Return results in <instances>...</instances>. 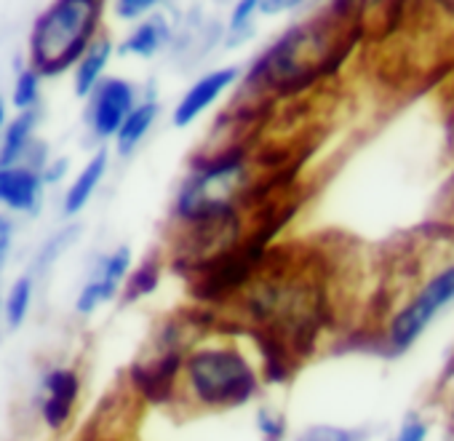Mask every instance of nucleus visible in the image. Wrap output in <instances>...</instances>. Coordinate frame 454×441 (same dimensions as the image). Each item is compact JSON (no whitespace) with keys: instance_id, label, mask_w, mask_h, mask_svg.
<instances>
[{"instance_id":"nucleus-1","label":"nucleus","mask_w":454,"mask_h":441,"mask_svg":"<svg viewBox=\"0 0 454 441\" xmlns=\"http://www.w3.org/2000/svg\"><path fill=\"white\" fill-rule=\"evenodd\" d=\"M340 4L316 20L286 30L252 67L247 89L257 99L297 97L313 83L334 75L364 35L361 14Z\"/></svg>"},{"instance_id":"nucleus-2","label":"nucleus","mask_w":454,"mask_h":441,"mask_svg":"<svg viewBox=\"0 0 454 441\" xmlns=\"http://www.w3.org/2000/svg\"><path fill=\"white\" fill-rule=\"evenodd\" d=\"M99 0H57L33 25L30 65L43 78L67 73L94 43L102 20Z\"/></svg>"},{"instance_id":"nucleus-3","label":"nucleus","mask_w":454,"mask_h":441,"mask_svg":"<svg viewBox=\"0 0 454 441\" xmlns=\"http://www.w3.org/2000/svg\"><path fill=\"white\" fill-rule=\"evenodd\" d=\"M187 380L192 396L206 406H241L257 393V372L233 348H203L187 361Z\"/></svg>"},{"instance_id":"nucleus-4","label":"nucleus","mask_w":454,"mask_h":441,"mask_svg":"<svg viewBox=\"0 0 454 441\" xmlns=\"http://www.w3.org/2000/svg\"><path fill=\"white\" fill-rule=\"evenodd\" d=\"M449 303H454V260H446L411 295V300L403 303L393 313V319L385 329V343L390 345V350L393 353L409 350L422 337L427 324L438 316V311Z\"/></svg>"},{"instance_id":"nucleus-5","label":"nucleus","mask_w":454,"mask_h":441,"mask_svg":"<svg viewBox=\"0 0 454 441\" xmlns=\"http://www.w3.org/2000/svg\"><path fill=\"white\" fill-rule=\"evenodd\" d=\"M179 366H182V350L163 345V350L153 361L131 364L129 377L142 398H147L153 404H166L174 396V382H176Z\"/></svg>"},{"instance_id":"nucleus-6","label":"nucleus","mask_w":454,"mask_h":441,"mask_svg":"<svg viewBox=\"0 0 454 441\" xmlns=\"http://www.w3.org/2000/svg\"><path fill=\"white\" fill-rule=\"evenodd\" d=\"M134 110V89L121 78H110L97 89L91 107V129L97 137H118L121 126Z\"/></svg>"},{"instance_id":"nucleus-7","label":"nucleus","mask_w":454,"mask_h":441,"mask_svg":"<svg viewBox=\"0 0 454 441\" xmlns=\"http://www.w3.org/2000/svg\"><path fill=\"white\" fill-rule=\"evenodd\" d=\"M129 268H131V249H129V247H118L110 257L102 260V268H99L97 279H91V281L81 289V295H78V300H75V308H78L83 316H89V313H94L99 305H105L107 300H113L115 292H118V287H121V281L126 279Z\"/></svg>"},{"instance_id":"nucleus-8","label":"nucleus","mask_w":454,"mask_h":441,"mask_svg":"<svg viewBox=\"0 0 454 441\" xmlns=\"http://www.w3.org/2000/svg\"><path fill=\"white\" fill-rule=\"evenodd\" d=\"M239 78V67H222V70H214L208 75H203L200 81H195L187 94L179 99L176 110H174V126L176 129H184L190 126L208 105L216 102V97L227 89V86H233Z\"/></svg>"},{"instance_id":"nucleus-9","label":"nucleus","mask_w":454,"mask_h":441,"mask_svg":"<svg viewBox=\"0 0 454 441\" xmlns=\"http://www.w3.org/2000/svg\"><path fill=\"white\" fill-rule=\"evenodd\" d=\"M43 193V177L30 166H0V203L33 214L38 211Z\"/></svg>"},{"instance_id":"nucleus-10","label":"nucleus","mask_w":454,"mask_h":441,"mask_svg":"<svg viewBox=\"0 0 454 441\" xmlns=\"http://www.w3.org/2000/svg\"><path fill=\"white\" fill-rule=\"evenodd\" d=\"M43 390H46L43 420L49 428L59 430L67 425V420L73 414V406H75V398L81 390V380L73 369H51L43 380Z\"/></svg>"},{"instance_id":"nucleus-11","label":"nucleus","mask_w":454,"mask_h":441,"mask_svg":"<svg viewBox=\"0 0 454 441\" xmlns=\"http://www.w3.org/2000/svg\"><path fill=\"white\" fill-rule=\"evenodd\" d=\"M105 171H107V150L102 147V150L81 169V174L75 177V182L67 187V195H65V214L73 217V214H78V211L89 203V198H91L94 190L99 187Z\"/></svg>"},{"instance_id":"nucleus-12","label":"nucleus","mask_w":454,"mask_h":441,"mask_svg":"<svg viewBox=\"0 0 454 441\" xmlns=\"http://www.w3.org/2000/svg\"><path fill=\"white\" fill-rule=\"evenodd\" d=\"M110 54H113L110 38H97L91 43V49L83 54V59L78 62V70H75V94L78 97H89L97 89L99 75L105 73V67L110 62Z\"/></svg>"},{"instance_id":"nucleus-13","label":"nucleus","mask_w":454,"mask_h":441,"mask_svg":"<svg viewBox=\"0 0 454 441\" xmlns=\"http://www.w3.org/2000/svg\"><path fill=\"white\" fill-rule=\"evenodd\" d=\"M35 113L27 110V113H20L9 126H6V134H4V145H0V166H20L17 161L25 155V150L30 147L33 142V131H35Z\"/></svg>"},{"instance_id":"nucleus-14","label":"nucleus","mask_w":454,"mask_h":441,"mask_svg":"<svg viewBox=\"0 0 454 441\" xmlns=\"http://www.w3.org/2000/svg\"><path fill=\"white\" fill-rule=\"evenodd\" d=\"M168 41V25L163 17H153L142 22L131 35L121 43V54H137V57H153L163 43Z\"/></svg>"},{"instance_id":"nucleus-15","label":"nucleus","mask_w":454,"mask_h":441,"mask_svg":"<svg viewBox=\"0 0 454 441\" xmlns=\"http://www.w3.org/2000/svg\"><path fill=\"white\" fill-rule=\"evenodd\" d=\"M155 115H158V105L155 102H145V105H139V107L131 110V115L126 118V123L121 126V131L115 137V147H118L121 155L134 153V147L142 142V137L153 126Z\"/></svg>"},{"instance_id":"nucleus-16","label":"nucleus","mask_w":454,"mask_h":441,"mask_svg":"<svg viewBox=\"0 0 454 441\" xmlns=\"http://www.w3.org/2000/svg\"><path fill=\"white\" fill-rule=\"evenodd\" d=\"M30 303H33V279L30 276H22L12 284L6 300H4V316H6V324L9 327H22V321L27 319V311H30Z\"/></svg>"},{"instance_id":"nucleus-17","label":"nucleus","mask_w":454,"mask_h":441,"mask_svg":"<svg viewBox=\"0 0 454 441\" xmlns=\"http://www.w3.org/2000/svg\"><path fill=\"white\" fill-rule=\"evenodd\" d=\"M158 279H160L158 260H155V257L145 260V263L131 273V279L126 281L123 303H134V300H139V297L153 295V292H155V287H158Z\"/></svg>"},{"instance_id":"nucleus-18","label":"nucleus","mask_w":454,"mask_h":441,"mask_svg":"<svg viewBox=\"0 0 454 441\" xmlns=\"http://www.w3.org/2000/svg\"><path fill=\"white\" fill-rule=\"evenodd\" d=\"M297 441H366V430L361 428H337V425H310Z\"/></svg>"},{"instance_id":"nucleus-19","label":"nucleus","mask_w":454,"mask_h":441,"mask_svg":"<svg viewBox=\"0 0 454 441\" xmlns=\"http://www.w3.org/2000/svg\"><path fill=\"white\" fill-rule=\"evenodd\" d=\"M38 91H41V75L30 67V70H22L17 83H14V107L20 113H27L33 110V105L38 102Z\"/></svg>"},{"instance_id":"nucleus-20","label":"nucleus","mask_w":454,"mask_h":441,"mask_svg":"<svg viewBox=\"0 0 454 441\" xmlns=\"http://www.w3.org/2000/svg\"><path fill=\"white\" fill-rule=\"evenodd\" d=\"M254 9H260V4H254V0H247V4L236 6L233 20H231V35H227V46H239V43H244L252 35Z\"/></svg>"},{"instance_id":"nucleus-21","label":"nucleus","mask_w":454,"mask_h":441,"mask_svg":"<svg viewBox=\"0 0 454 441\" xmlns=\"http://www.w3.org/2000/svg\"><path fill=\"white\" fill-rule=\"evenodd\" d=\"M257 428L265 436V441H284L286 433V420L281 414H270V412H260L257 414Z\"/></svg>"},{"instance_id":"nucleus-22","label":"nucleus","mask_w":454,"mask_h":441,"mask_svg":"<svg viewBox=\"0 0 454 441\" xmlns=\"http://www.w3.org/2000/svg\"><path fill=\"white\" fill-rule=\"evenodd\" d=\"M425 436H427V425H425L417 414H409V417L401 422V428H398V433L393 436V441H425Z\"/></svg>"},{"instance_id":"nucleus-23","label":"nucleus","mask_w":454,"mask_h":441,"mask_svg":"<svg viewBox=\"0 0 454 441\" xmlns=\"http://www.w3.org/2000/svg\"><path fill=\"white\" fill-rule=\"evenodd\" d=\"M155 4L153 0H121V4H115V14L121 20H139L142 14H147Z\"/></svg>"},{"instance_id":"nucleus-24","label":"nucleus","mask_w":454,"mask_h":441,"mask_svg":"<svg viewBox=\"0 0 454 441\" xmlns=\"http://www.w3.org/2000/svg\"><path fill=\"white\" fill-rule=\"evenodd\" d=\"M12 241H14V223L6 214H0V265H4V260L12 249Z\"/></svg>"},{"instance_id":"nucleus-25","label":"nucleus","mask_w":454,"mask_h":441,"mask_svg":"<svg viewBox=\"0 0 454 441\" xmlns=\"http://www.w3.org/2000/svg\"><path fill=\"white\" fill-rule=\"evenodd\" d=\"M67 158H59V161H54L51 166H46V171L41 174L43 177V185H54V182H59L65 174H67Z\"/></svg>"},{"instance_id":"nucleus-26","label":"nucleus","mask_w":454,"mask_h":441,"mask_svg":"<svg viewBox=\"0 0 454 441\" xmlns=\"http://www.w3.org/2000/svg\"><path fill=\"white\" fill-rule=\"evenodd\" d=\"M4 123H6V105H4V99H0V131H4ZM4 142V139H0Z\"/></svg>"},{"instance_id":"nucleus-27","label":"nucleus","mask_w":454,"mask_h":441,"mask_svg":"<svg viewBox=\"0 0 454 441\" xmlns=\"http://www.w3.org/2000/svg\"><path fill=\"white\" fill-rule=\"evenodd\" d=\"M0 316H4V303H0Z\"/></svg>"},{"instance_id":"nucleus-28","label":"nucleus","mask_w":454,"mask_h":441,"mask_svg":"<svg viewBox=\"0 0 454 441\" xmlns=\"http://www.w3.org/2000/svg\"><path fill=\"white\" fill-rule=\"evenodd\" d=\"M451 425H454V409H451Z\"/></svg>"}]
</instances>
